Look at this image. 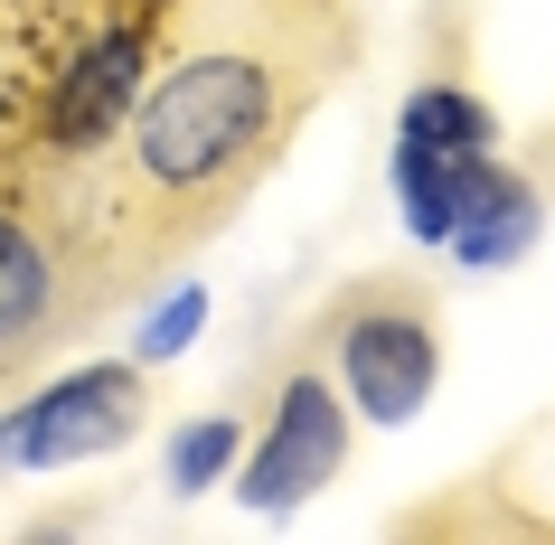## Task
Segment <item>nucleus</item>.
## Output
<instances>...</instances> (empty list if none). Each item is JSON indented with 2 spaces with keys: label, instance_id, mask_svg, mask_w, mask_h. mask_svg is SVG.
I'll return each mask as SVG.
<instances>
[{
  "label": "nucleus",
  "instance_id": "423d86ee",
  "mask_svg": "<svg viewBox=\"0 0 555 545\" xmlns=\"http://www.w3.org/2000/svg\"><path fill=\"white\" fill-rule=\"evenodd\" d=\"M527 235H537V198H527L518 170H499L490 189H480V207L452 226V255H462V263H508Z\"/></svg>",
  "mask_w": 555,
  "mask_h": 545
},
{
  "label": "nucleus",
  "instance_id": "39448f33",
  "mask_svg": "<svg viewBox=\"0 0 555 545\" xmlns=\"http://www.w3.org/2000/svg\"><path fill=\"white\" fill-rule=\"evenodd\" d=\"M339 460H349V395H339L321 367H293L235 489H245V508H301L311 489L339 480Z\"/></svg>",
  "mask_w": 555,
  "mask_h": 545
},
{
  "label": "nucleus",
  "instance_id": "f03ea898",
  "mask_svg": "<svg viewBox=\"0 0 555 545\" xmlns=\"http://www.w3.org/2000/svg\"><path fill=\"white\" fill-rule=\"evenodd\" d=\"M311 348L367 424H414L442 376V301L414 273H367L311 320Z\"/></svg>",
  "mask_w": 555,
  "mask_h": 545
},
{
  "label": "nucleus",
  "instance_id": "6e6552de",
  "mask_svg": "<svg viewBox=\"0 0 555 545\" xmlns=\"http://www.w3.org/2000/svg\"><path fill=\"white\" fill-rule=\"evenodd\" d=\"M198 311H207V291H198V283H179L170 301L151 311V329H142V367H151V358H170V348L189 339V320H198Z\"/></svg>",
  "mask_w": 555,
  "mask_h": 545
},
{
  "label": "nucleus",
  "instance_id": "f257e3e1",
  "mask_svg": "<svg viewBox=\"0 0 555 545\" xmlns=\"http://www.w3.org/2000/svg\"><path fill=\"white\" fill-rule=\"evenodd\" d=\"M339 76V20L321 0H207L179 29V57L151 76L114 160V255L142 283L151 263L227 226L273 160L301 142L311 104Z\"/></svg>",
  "mask_w": 555,
  "mask_h": 545
},
{
  "label": "nucleus",
  "instance_id": "0eeeda50",
  "mask_svg": "<svg viewBox=\"0 0 555 545\" xmlns=\"http://www.w3.org/2000/svg\"><path fill=\"white\" fill-rule=\"evenodd\" d=\"M235 442H245L235 414H198V424H179L170 432V460H160V489H170V498H198L207 480H227Z\"/></svg>",
  "mask_w": 555,
  "mask_h": 545
},
{
  "label": "nucleus",
  "instance_id": "20e7f679",
  "mask_svg": "<svg viewBox=\"0 0 555 545\" xmlns=\"http://www.w3.org/2000/svg\"><path fill=\"white\" fill-rule=\"evenodd\" d=\"M142 424H151V376H142V358H132V367H76V376L38 386L29 404H10V414H0V460L57 470V460L122 452Z\"/></svg>",
  "mask_w": 555,
  "mask_h": 545
},
{
  "label": "nucleus",
  "instance_id": "7ed1b4c3",
  "mask_svg": "<svg viewBox=\"0 0 555 545\" xmlns=\"http://www.w3.org/2000/svg\"><path fill=\"white\" fill-rule=\"evenodd\" d=\"M104 301H114V273H94V255H76L66 235H48L20 207H0V376L38 367Z\"/></svg>",
  "mask_w": 555,
  "mask_h": 545
}]
</instances>
